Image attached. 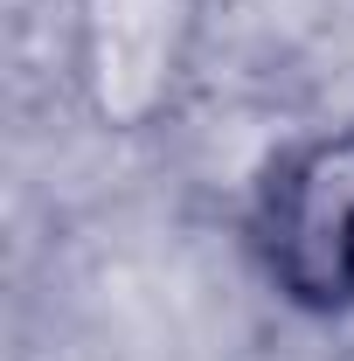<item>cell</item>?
I'll list each match as a JSON object with an SVG mask.
<instances>
[{
    "label": "cell",
    "instance_id": "6da1fadb",
    "mask_svg": "<svg viewBox=\"0 0 354 361\" xmlns=\"http://www.w3.org/2000/svg\"><path fill=\"white\" fill-rule=\"evenodd\" d=\"M250 257L306 319H354V118L278 146L250 195Z\"/></svg>",
    "mask_w": 354,
    "mask_h": 361
},
{
    "label": "cell",
    "instance_id": "7a4b0ae2",
    "mask_svg": "<svg viewBox=\"0 0 354 361\" xmlns=\"http://www.w3.org/2000/svg\"><path fill=\"white\" fill-rule=\"evenodd\" d=\"M202 0H70V70L90 118L139 133L174 111Z\"/></svg>",
    "mask_w": 354,
    "mask_h": 361
}]
</instances>
